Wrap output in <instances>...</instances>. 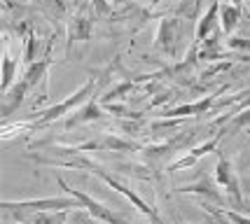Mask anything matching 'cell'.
I'll return each mask as SVG.
<instances>
[{"instance_id": "20", "label": "cell", "mask_w": 250, "mask_h": 224, "mask_svg": "<svg viewBox=\"0 0 250 224\" xmlns=\"http://www.w3.org/2000/svg\"><path fill=\"white\" fill-rule=\"evenodd\" d=\"M234 128H243V126H248L250 124V105L243 110V112H239V115H234Z\"/></svg>"}, {"instance_id": "1", "label": "cell", "mask_w": 250, "mask_h": 224, "mask_svg": "<svg viewBox=\"0 0 250 224\" xmlns=\"http://www.w3.org/2000/svg\"><path fill=\"white\" fill-rule=\"evenodd\" d=\"M59 166H68V168H87L89 173H94V175H98L101 180L108 184L110 189H115V192H120L126 201L133 203V208H138L143 215H147L150 220H152V224H164V220L157 215V210H154V205H150V203L145 201L143 196H138V194L131 189L129 184H124V182H120L117 178H112L103 166H98V163H94L91 159H84V157H75L73 161H65V163H59Z\"/></svg>"}, {"instance_id": "25", "label": "cell", "mask_w": 250, "mask_h": 224, "mask_svg": "<svg viewBox=\"0 0 250 224\" xmlns=\"http://www.w3.org/2000/svg\"><path fill=\"white\" fill-rule=\"evenodd\" d=\"M173 224H185V222H180V220H178V217H173Z\"/></svg>"}, {"instance_id": "10", "label": "cell", "mask_w": 250, "mask_h": 224, "mask_svg": "<svg viewBox=\"0 0 250 224\" xmlns=\"http://www.w3.org/2000/svg\"><path fill=\"white\" fill-rule=\"evenodd\" d=\"M96 119H103V107L101 103H96L94 98H89L84 105H80L73 112V117L65 122V128L70 131L73 126H80V124H87V122H96Z\"/></svg>"}, {"instance_id": "17", "label": "cell", "mask_w": 250, "mask_h": 224, "mask_svg": "<svg viewBox=\"0 0 250 224\" xmlns=\"http://www.w3.org/2000/svg\"><path fill=\"white\" fill-rule=\"evenodd\" d=\"M31 128H35V119H23V122H14V124H10V122L5 119L2 131H0V138L10 140V138H14V136L23 133V131H31Z\"/></svg>"}, {"instance_id": "11", "label": "cell", "mask_w": 250, "mask_h": 224, "mask_svg": "<svg viewBox=\"0 0 250 224\" xmlns=\"http://www.w3.org/2000/svg\"><path fill=\"white\" fill-rule=\"evenodd\" d=\"M17 70H19V59H14L10 54V42L5 38V44H2V86H0V94L10 91V86L17 82Z\"/></svg>"}, {"instance_id": "24", "label": "cell", "mask_w": 250, "mask_h": 224, "mask_svg": "<svg viewBox=\"0 0 250 224\" xmlns=\"http://www.w3.org/2000/svg\"><path fill=\"white\" fill-rule=\"evenodd\" d=\"M150 5H159V2H164V0H147Z\"/></svg>"}, {"instance_id": "4", "label": "cell", "mask_w": 250, "mask_h": 224, "mask_svg": "<svg viewBox=\"0 0 250 224\" xmlns=\"http://www.w3.org/2000/svg\"><path fill=\"white\" fill-rule=\"evenodd\" d=\"M56 182H59V187L61 189H65V194H70V196H75L77 201H80V205L82 208H87V213L94 217V220H98V222H105V224H131L126 222L122 215H117L112 208H108L105 203L96 201V199H91L89 194H84L82 189H75V187H70L68 182L63 180V178H56Z\"/></svg>"}, {"instance_id": "14", "label": "cell", "mask_w": 250, "mask_h": 224, "mask_svg": "<svg viewBox=\"0 0 250 224\" xmlns=\"http://www.w3.org/2000/svg\"><path fill=\"white\" fill-rule=\"evenodd\" d=\"M241 21V5H234V2H222L220 5V28L225 35H231L234 28L239 26Z\"/></svg>"}, {"instance_id": "23", "label": "cell", "mask_w": 250, "mask_h": 224, "mask_svg": "<svg viewBox=\"0 0 250 224\" xmlns=\"http://www.w3.org/2000/svg\"><path fill=\"white\" fill-rule=\"evenodd\" d=\"M222 2H234V5H241L243 0H222Z\"/></svg>"}, {"instance_id": "19", "label": "cell", "mask_w": 250, "mask_h": 224, "mask_svg": "<svg viewBox=\"0 0 250 224\" xmlns=\"http://www.w3.org/2000/svg\"><path fill=\"white\" fill-rule=\"evenodd\" d=\"M225 44H227L229 49H234V52H250V38H236V35H229Z\"/></svg>"}, {"instance_id": "6", "label": "cell", "mask_w": 250, "mask_h": 224, "mask_svg": "<svg viewBox=\"0 0 250 224\" xmlns=\"http://www.w3.org/2000/svg\"><path fill=\"white\" fill-rule=\"evenodd\" d=\"M180 19L178 17H166L159 21V28H157V35H154V47L164 52L171 59H178V42H180Z\"/></svg>"}, {"instance_id": "5", "label": "cell", "mask_w": 250, "mask_h": 224, "mask_svg": "<svg viewBox=\"0 0 250 224\" xmlns=\"http://www.w3.org/2000/svg\"><path fill=\"white\" fill-rule=\"evenodd\" d=\"M215 182L220 187L227 192V199L231 203V208L241 210L243 208V194H241V182H239V175L234 171L231 161L227 157H218V166H215Z\"/></svg>"}, {"instance_id": "22", "label": "cell", "mask_w": 250, "mask_h": 224, "mask_svg": "<svg viewBox=\"0 0 250 224\" xmlns=\"http://www.w3.org/2000/svg\"><path fill=\"white\" fill-rule=\"evenodd\" d=\"M222 215H225L231 224H250V217H243L241 213H234V210H222Z\"/></svg>"}, {"instance_id": "16", "label": "cell", "mask_w": 250, "mask_h": 224, "mask_svg": "<svg viewBox=\"0 0 250 224\" xmlns=\"http://www.w3.org/2000/svg\"><path fill=\"white\" fill-rule=\"evenodd\" d=\"M23 65H31L38 61V40H35V33L26 26V35H23V54H21Z\"/></svg>"}, {"instance_id": "8", "label": "cell", "mask_w": 250, "mask_h": 224, "mask_svg": "<svg viewBox=\"0 0 250 224\" xmlns=\"http://www.w3.org/2000/svg\"><path fill=\"white\" fill-rule=\"evenodd\" d=\"M222 133H225V131H220V133H215V136H213L210 140H206V143H201V145L192 147L187 157H183V159L173 161V163H171V166H168L166 171H168V173H175V171H183V168H189V166H194V163L201 159L204 154H208V152H215V147H218L220 138H222Z\"/></svg>"}, {"instance_id": "15", "label": "cell", "mask_w": 250, "mask_h": 224, "mask_svg": "<svg viewBox=\"0 0 250 224\" xmlns=\"http://www.w3.org/2000/svg\"><path fill=\"white\" fill-rule=\"evenodd\" d=\"M68 220V210H56V213H33L23 217L19 222L23 224H65Z\"/></svg>"}, {"instance_id": "7", "label": "cell", "mask_w": 250, "mask_h": 224, "mask_svg": "<svg viewBox=\"0 0 250 224\" xmlns=\"http://www.w3.org/2000/svg\"><path fill=\"white\" fill-rule=\"evenodd\" d=\"M28 91H31L28 82H26L23 77H19V80L10 86V91H5V94H2V107H0L2 119H10L12 115L19 110V105L23 103V98L28 96Z\"/></svg>"}, {"instance_id": "13", "label": "cell", "mask_w": 250, "mask_h": 224, "mask_svg": "<svg viewBox=\"0 0 250 224\" xmlns=\"http://www.w3.org/2000/svg\"><path fill=\"white\" fill-rule=\"evenodd\" d=\"M91 31H94V23H91V19L89 17H84V14H77L75 19L70 21V26H68V49H70V44L75 42H84V40H89L91 38Z\"/></svg>"}, {"instance_id": "21", "label": "cell", "mask_w": 250, "mask_h": 224, "mask_svg": "<svg viewBox=\"0 0 250 224\" xmlns=\"http://www.w3.org/2000/svg\"><path fill=\"white\" fill-rule=\"evenodd\" d=\"M229 65H231V59H227V61H222V63H218V65H213V68H208V70H204V75H201V77L206 80V77H213V75H218V73H225Z\"/></svg>"}, {"instance_id": "9", "label": "cell", "mask_w": 250, "mask_h": 224, "mask_svg": "<svg viewBox=\"0 0 250 224\" xmlns=\"http://www.w3.org/2000/svg\"><path fill=\"white\" fill-rule=\"evenodd\" d=\"M220 0H213L210 7L204 12V17L196 21V31H194V47H201L204 40H206L210 33L218 28V21H220Z\"/></svg>"}, {"instance_id": "3", "label": "cell", "mask_w": 250, "mask_h": 224, "mask_svg": "<svg viewBox=\"0 0 250 224\" xmlns=\"http://www.w3.org/2000/svg\"><path fill=\"white\" fill-rule=\"evenodd\" d=\"M96 86H98V77H89L87 82L80 86L75 94H70V96L63 98L61 103H54L52 107L42 110V112H40V117L35 119V128L47 126V124H52V122H56V119L65 117L68 112L77 110L80 105H84L89 98H94V89H96Z\"/></svg>"}, {"instance_id": "12", "label": "cell", "mask_w": 250, "mask_h": 224, "mask_svg": "<svg viewBox=\"0 0 250 224\" xmlns=\"http://www.w3.org/2000/svg\"><path fill=\"white\" fill-rule=\"evenodd\" d=\"M215 105V96H206L204 101L199 103H192V105H178V107H171L164 112V117H171V119H183V117H192V115H206L210 107Z\"/></svg>"}, {"instance_id": "18", "label": "cell", "mask_w": 250, "mask_h": 224, "mask_svg": "<svg viewBox=\"0 0 250 224\" xmlns=\"http://www.w3.org/2000/svg\"><path fill=\"white\" fill-rule=\"evenodd\" d=\"M178 192H187V194H206V196H210L213 201H220V194L213 189V184L206 180V178H201V182L199 184H187V187H183V189H178Z\"/></svg>"}, {"instance_id": "2", "label": "cell", "mask_w": 250, "mask_h": 224, "mask_svg": "<svg viewBox=\"0 0 250 224\" xmlns=\"http://www.w3.org/2000/svg\"><path fill=\"white\" fill-rule=\"evenodd\" d=\"M2 210L12 213L17 220H23L33 213H56V210H70V208H82L75 196H47V199H28V201H2Z\"/></svg>"}]
</instances>
